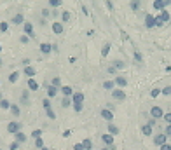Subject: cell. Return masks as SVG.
I'll return each mask as SVG.
<instances>
[{"label":"cell","instance_id":"obj_1","mask_svg":"<svg viewBox=\"0 0 171 150\" xmlns=\"http://www.w3.org/2000/svg\"><path fill=\"white\" fill-rule=\"evenodd\" d=\"M21 127H23V124H21V122H18V120H11V122L7 124V133L16 135V133L21 131Z\"/></svg>","mask_w":171,"mask_h":150},{"label":"cell","instance_id":"obj_2","mask_svg":"<svg viewBox=\"0 0 171 150\" xmlns=\"http://www.w3.org/2000/svg\"><path fill=\"white\" fill-rule=\"evenodd\" d=\"M150 117L156 119V120H159V119L164 117V110L161 108V106H152V108H150Z\"/></svg>","mask_w":171,"mask_h":150},{"label":"cell","instance_id":"obj_3","mask_svg":"<svg viewBox=\"0 0 171 150\" xmlns=\"http://www.w3.org/2000/svg\"><path fill=\"white\" fill-rule=\"evenodd\" d=\"M23 33H25L26 37H30V38L35 37V33H33V25L30 23V21H25V23H23Z\"/></svg>","mask_w":171,"mask_h":150},{"label":"cell","instance_id":"obj_4","mask_svg":"<svg viewBox=\"0 0 171 150\" xmlns=\"http://www.w3.org/2000/svg\"><path fill=\"white\" fill-rule=\"evenodd\" d=\"M166 140H168V136H166L164 133H159V135H156V136H154V145H157V147L161 148L164 143H168Z\"/></svg>","mask_w":171,"mask_h":150},{"label":"cell","instance_id":"obj_5","mask_svg":"<svg viewBox=\"0 0 171 150\" xmlns=\"http://www.w3.org/2000/svg\"><path fill=\"white\" fill-rule=\"evenodd\" d=\"M112 98H114L115 101H124V100H126V93H124L122 89H114V91H112Z\"/></svg>","mask_w":171,"mask_h":150},{"label":"cell","instance_id":"obj_6","mask_svg":"<svg viewBox=\"0 0 171 150\" xmlns=\"http://www.w3.org/2000/svg\"><path fill=\"white\" fill-rule=\"evenodd\" d=\"M114 82H115V85H117L119 89H122V87H126V85H127V79H126V77H122V75H117Z\"/></svg>","mask_w":171,"mask_h":150},{"label":"cell","instance_id":"obj_7","mask_svg":"<svg viewBox=\"0 0 171 150\" xmlns=\"http://www.w3.org/2000/svg\"><path fill=\"white\" fill-rule=\"evenodd\" d=\"M145 26H147V28H154V26H156V16L147 14V16H145Z\"/></svg>","mask_w":171,"mask_h":150},{"label":"cell","instance_id":"obj_8","mask_svg":"<svg viewBox=\"0 0 171 150\" xmlns=\"http://www.w3.org/2000/svg\"><path fill=\"white\" fill-rule=\"evenodd\" d=\"M101 117H103L106 122H112V120H114V112L108 110V108H103V110H101Z\"/></svg>","mask_w":171,"mask_h":150},{"label":"cell","instance_id":"obj_9","mask_svg":"<svg viewBox=\"0 0 171 150\" xmlns=\"http://www.w3.org/2000/svg\"><path fill=\"white\" fill-rule=\"evenodd\" d=\"M84 93H80V91H75L73 94H72V103H84Z\"/></svg>","mask_w":171,"mask_h":150},{"label":"cell","instance_id":"obj_10","mask_svg":"<svg viewBox=\"0 0 171 150\" xmlns=\"http://www.w3.org/2000/svg\"><path fill=\"white\" fill-rule=\"evenodd\" d=\"M59 91L63 93V96H67V98H72V94L75 93V91H73V87H70V85H61Z\"/></svg>","mask_w":171,"mask_h":150},{"label":"cell","instance_id":"obj_11","mask_svg":"<svg viewBox=\"0 0 171 150\" xmlns=\"http://www.w3.org/2000/svg\"><path fill=\"white\" fill-rule=\"evenodd\" d=\"M63 32H65V28H63V23H59V21H54V23H53V33L61 35Z\"/></svg>","mask_w":171,"mask_h":150},{"label":"cell","instance_id":"obj_12","mask_svg":"<svg viewBox=\"0 0 171 150\" xmlns=\"http://www.w3.org/2000/svg\"><path fill=\"white\" fill-rule=\"evenodd\" d=\"M40 52H42V54H51V52H53V44L42 42V44H40Z\"/></svg>","mask_w":171,"mask_h":150},{"label":"cell","instance_id":"obj_13","mask_svg":"<svg viewBox=\"0 0 171 150\" xmlns=\"http://www.w3.org/2000/svg\"><path fill=\"white\" fill-rule=\"evenodd\" d=\"M26 140H28V136H26L23 131H19V133L14 135V141H18L19 145H21V143H26Z\"/></svg>","mask_w":171,"mask_h":150},{"label":"cell","instance_id":"obj_14","mask_svg":"<svg viewBox=\"0 0 171 150\" xmlns=\"http://www.w3.org/2000/svg\"><path fill=\"white\" fill-rule=\"evenodd\" d=\"M101 141H103L105 145L112 147V145H114V136H112V135H108V133H105V135H101Z\"/></svg>","mask_w":171,"mask_h":150},{"label":"cell","instance_id":"obj_15","mask_svg":"<svg viewBox=\"0 0 171 150\" xmlns=\"http://www.w3.org/2000/svg\"><path fill=\"white\" fill-rule=\"evenodd\" d=\"M9 112L12 114V117H19V114H21L19 105H16V103H11V108H9Z\"/></svg>","mask_w":171,"mask_h":150},{"label":"cell","instance_id":"obj_16","mask_svg":"<svg viewBox=\"0 0 171 150\" xmlns=\"http://www.w3.org/2000/svg\"><path fill=\"white\" fill-rule=\"evenodd\" d=\"M11 23H12V25H23V23H25V16H23V14H16V16L11 19Z\"/></svg>","mask_w":171,"mask_h":150},{"label":"cell","instance_id":"obj_17","mask_svg":"<svg viewBox=\"0 0 171 150\" xmlns=\"http://www.w3.org/2000/svg\"><path fill=\"white\" fill-rule=\"evenodd\" d=\"M106 131H108V135H112V136H115V135H119V127H117L115 124H112V122H108V127H106Z\"/></svg>","mask_w":171,"mask_h":150},{"label":"cell","instance_id":"obj_18","mask_svg":"<svg viewBox=\"0 0 171 150\" xmlns=\"http://www.w3.org/2000/svg\"><path fill=\"white\" fill-rule=\"evenodd\" d=\"M38 89V82L35 79H28V91H37Z\"/></svg>","mask_w":171,"mask_h":150},{"label":"cell","instance_id":"obj_19","mask_svg":"<svg viewBox=\"0 0 171 150\" xmlns=\"http://www.w3.org/2000/svg\"><path fill=\"white\" fill-rule=\"evenodd\" d=\"M23 73H25L26 77H30V79H33V75H35L37 72H35V68H33V67H25V70H23Z\"/></svg>","mask_w":171,"mask_h":150},{"label":"cell","instance_id":"obj_20","mask_svg":"<svg viewBox=\"0 0 171 150\" xmlns=\"http://www.w3.org/2000/svg\"><path fill=\"white\" fill-rule=\"evenodd\" d=\"M152 7L154 9H157V11H164V0H154V4H152Z\"/></svg>","mask_w":171,"mask_h":150},{"label":"cell","instance_id":"obj_21","mask_svg":"<svg viewBox=\"0 0 171 150\" xmlns=\"http://www.w3.org/2000/svg\"><path fill=\"white\" fill-rule=\"evenodd\" d=\"M58 87H54V85H49V87H47V98H54L56 94H58Z\"/></svg>","mask_w":171,"mask_h":150},{"label":"cell","instance_id":"obj_22","mask_svg":"<svg viewBox=\"0 0 171 150\" xmlns=\"http://www.w3.org/2000/svg\"><path fill=\"white\" fill-rule=\"evenodd\" d=\"M141 133H143L145 136H150V135H152V126H150V124H145V126L141 127Z\"/></svg>","mask_w":171,"mask_h":150},{"label":"cell","instance_id":"obj_23","mask_svg":"<svg viewBox=\"0 0 171 150\" xmlns=\"http://www.w3.org/2000/svg\"><path fill=\"white\" fill-rule=\"evenodd\" d=\"M28 98H30V91H28V89H25L23 93H21V103L28 105Z\"/></svg>","mask_w":171,"mask_h":150},{"label":"cell","instance_id":"obj_24","mask_svg":"<svg viewBox=\"0 0 171 150\" xmlns=\"http://www.w3.org/2000/svg\"><path fill=\"white\" fill-rule=\"evenodd\" d=\"M0 108H2V110H9L11 108V101L9 100H0Z\"/></svg>","mask_w":171,"mask_h":150},{"label":"cell","instance_id":"obj_25","mask_svg":"<svg viewBox=\"0 0 171 150\" xmlns=\"http://www.w3.org/2000/svg\"><path fill=\"white\" fill-rule=\"evenodd\" d=\"M72 105H73L72 103V98H67L65 96V98L61 100V106H63V108H68V106H72Z\"/></svg>","mask_w":171,"mask_h":150},{"label":"cell","instance_id":"obj_26","mask_svg":"<svg viewBox=\"0 0 171 150\" xmlns=\"http://www.w3.org/2000/svg\"><path fill=\"white\" fill-rule=\"evenodd\" d=\"M114 87H115V82L114 80H105L103 82V89H112L114 91Z\"/></svg>","mask_w":171,"mask_h":150},{"label":"cell","instance_id":"obj_27","mask_svg":"<svg viewBox=\"0 0 171 150\" xmlns=\"http://www.w3.org/2000/svg\"><path fill=\"white\" fill-rule=\"evenodd\" d=\"M18 80H19V72H12V73L9 75V82H11V84H16Z\"/></svg>","mask_w":171,"mask_h":150},{"label":"cell","instance_id":"obj_28","mask_svg":"<svg viewBox=\"0 0 171 150\" xmlns=\"http://www.w3.org/2000/svg\"><path fill=\"white\" fill-rule=\"evenodd\" d=\"M129 5H131V11H135V12H136V11H140L141 2H140V0H131V4H129Z\"/></svg>","mask_w":171,"mask_h":150},{"label":"cell","instance_id":"obj_29","mask_svg":"<svg viewBox=\"0 0 171 150\" xmlns=\"http://www.w3.org/2000/svg\"><path fill=\"white\" fill-rule=\"evenodd\" d=\"M82 147H84V150H91V148H93V141H91L89 138H86V140L82 141Z\"/></svg>","mask_w":171,"mask_h":150},{"label":"cell","instance_id":"obj_30","mask_svg":"<svg viewBox=\"0 0 171 150\" xmlns=\"http://www.w3.org/2000/svg\"><path fill=\"white\" fill-rule=\"evenodd\" d=\"M70 17H72V14H70L68 11H63V12H61V21H63V23H67V21H70Z\"/></svg>","mask_w":171,"mask_h":150},{"label":"cell","instance_id":"obj_31","mask_svg":"<svg viewBox=\"0 0 171 150\" xmlns=\"http://www.w3.org/2000/svg\"><path fill=\"white\" fill-rule=\"evenodd\" d=\"M110 47H112L110 44H105V46H103V49H101V56H103V58H106V56H108V52H110Z\"/></svg>","mask_w":171,"mask_h":150},{"label":"cell","instance_id":"obj_32","mask_svg":"<svg viewBox=\"0 0 171 150\" xmlns=\"http://www.w3.org/2000/svg\"><path fill=\"white\" fill-rule=\"evenodd\" d=\"M9 30V23L7 21H0V33H5Z\"/></svg>","mask_w":171,"mask_h":150},{"label":"cell","instance_id":"obj_33","mask_svg":"<svg viewBox=\"0 0 171 150\" xmlns=\"http://www.w3.org/2000/svg\"><path fill=\"white\" fill-rule=\"evenodd\" d=\"M124 67H126V63H124V61H119V59H115V61H114V68H115V70H121V68H124Z\"/></svg>","mask_w":171,"mask_h":150},{"label":"cell","instance_id":"obj_34","mask_svg":"<svg viewBox=\"0 0 171 150\" xmlns=\"http://www.w3.org/2000/svg\"><path fill=\"white\" fill-rule=\"evenodd\" d=\"M51 85H54V87H58V89H59V87H61V79H59V77H54V79H53V82H51Z\"/></svg>","mask_w":171,"mask_h":150},{"label":"cell","instance_id":"obj_35","mask_svg":"<svg viewBox=\"0 0 171 150\" xmlns=\"http://www.w3.org/2000/svg\"><path fill=\"white\" fill-rule=\"evenodd\" d=\"M61 4H63V0H49V5H51V7H54V9H56V7H59Z\"/></svg>","mask_w":171,"mask_h":150},{"label":"cell","instance_id":"obj_36","mask_svg":"<svg viewBox=\"0 0 171 150\" xmlns=\"http://www.w3.org/2000/svg\"><path fill=\"white\" fill-rule=\"evenodd\" d=\"M72 106H73V110H75L77 114H79V112H82V108H84V105H82V103H73Z\"/></svg>","mask_w":171,"mask_h":150},{"label":"cell","instance_id":"obj_37","mask_svg":"<svg viewBox=\"0 0 171 150\" xmlns=\"http://www.w3.org/2000/svg\"><path fill=\"white\" fill-rule=\"evenodd\" d=\"M46 114H47V117H49V119H53V120L56 119V112H54L53 108H47V110H46Z\"/></svg>","mask_w":171,"mask_h":150},{"label":"cell","instance_id":"obj_38","mask_svg":"<svg viewBox=\"0 0 171 150\" xmlns=\"http://www.w3.org/2000/svg\"><path fill=\"white\" fill-rule=\"evenodd\" d=\"M35 147H37L38 150H40L42 147H46V145H44V140H42V138H37V140H35Z\"/></svg>","mask_w":171,"mask_h":150},{"label":"cell","instance_id":"obj_39","mask_svg":"<svg viewBox=\"0 0 171 150\" xmlns=\"http://www.w3.org/2000/svg\"><path fill=\"white\" fill-rule=\"evenodd\" d=\"M32 136L37 140V138H42V129H35V131H32Z\"/></svg>","mask_w":171,"mask_h":150},{"label":"cell","instance_id":"obj_40","mask_svg":"<svg viewBox=\"0 0 171 150\" xmlns=\"http://www.w3.org/2000/svg\"><path fill=\"white\" fill-rule=\"evenodd\" d=\"M42 105H44V108H46V110H47V108H51V100H49V98L42 100Z\"/></svg>","mask_w":171,"mask_h":150},{"label":"cell","instance_id":"obj_41","mask_svg":"<svg viewBox=\"0 0 171 150\" xmlns=\"http://www.w3.org/2000/svg\"><path fill=\"white\" fill-rule=\"evenodd\" d=\"M161 93H162V94H166V96H169V94H171V85H166L164 89H161Z\"/></svg>","mask_w":171,"mask_h":150},{"label":"cell","instance_id":"obj_42","mask_svg":"<svg viewBox=\"0 0 171 150\" xmlns=\"http://www.w3.org/2000/svg\"><path fill=\"white\" fill-rule=\"evenodd\" d=\"M28 40H30V37H26V35H21V37H19L21 44H28Z\"/></svg>","mask_w":171,"mask_h":150},{"label":"cell","instance_id":"obj_43","mask_svg":"<svg viewBox=\"0 0 171 150\" xmlns=\"http://www.w3.org/2000/svg\"><path fill=\"white\" fill-rule=\"evenodd\" d=\"M135 61H136V63H141V61H143V58H141V54H140L138 51L135 52Z\"/></svg>","mask_w":171,"mask_h":150},{"label":"cell","instance_id":"obj_44","mask_svg":"<svg viewBox=\"0 0 171 150\" xmlns=\"http://www.w3.org/2000/svg\"><path fill=\"white\" fill-rule=\"evenodd\" d=\"M159 94H161V89H152V91H150V96H152V98H157Z\"/></svg>","mask_w":171,"mask_h":150},{"label":"cell","instance_id":"obj_45","mask_svg":"<svg viewBox=\"0 0 171 150\" xmlns=\"http://www.w3.org/2000/svg\"><path fill=\"white\" fill-rule=\"evenodd\" d=\"M9 148H11V150H18V148H19V143H18V141H11Z\"/></svg>","mask_w":171,"mask_h":150},{"label":"cell","instance_id":"obj_46","mask_svg":"<svg viewBox=\"0 0 171 150\" xmlns=\"http://www.w3.org/2000/svg\"><path fill=\"white\" fill-rule=\"evenodd\" d=\"M168 124H171V112H168V114H164V117H162Z\"/></svg>","mask_w":171,"mask_h":150},{"label":"cell","instance_id":"obj_47","mask_svg":"<svg viewBox=\"0 0 171 150\" xmlns=\"http://www.w3.org/2000/svg\"><path fill=\"white\" fill-rule=\"evenodd\" d=\"M164 135H166V136H171V124H168V126H166V129H164Z\"/></svg>","mask_w":171,"mask_h":150},{"label":"cell","instance_id":"obj_48","mask_svg":"<svg viewBox=\"0 0 171 150\" xmlns=\"http://www.w3.org/2000/svg\"><path fill=\"white\" fill-rule=\"evenodd\" d=\"M73 150H84V147H82V141H80V143H75V145H73Z\"/></svg>","mask_w":171,"mask_h":150},{"label":"cell","instance_id":"obj_49","mask_svg":"<svg viewBox=\"0 0 171 150\" xmlns=\"http://www.w3.org/2000/svg\"><path fill=\"white\" fill-rule=\"evenodd\" d=\"M161 150H171V145H169V143H164V145L161 147Z\"/></svg>","mask_w":171,"mask_h":150},{"label":"cell","instance_id":"obj_50","mask_svg":"<svg viewBox=\"0 0 171 150\" xmlns=\"http://www.w3.org/2000/svg\"><path fill=\"white\" fill-rule=\"evenodd\" d=\"M42 16L47 17V16H49V9H44V11H42Z\"/></svg>","mask_w":171,"mask_h":150},{"label":"cell","instance_id":"obj_51","mask_svg":"<svg viewBox=\"0 0 171 150\" xmlns=\"http://www.w3.org/2000/svg\"><path fill=\"white\" fill-rule=\"evenodd\" d=\"M106 72H108V73H115V72H117V70H115V68H114V67H108V70H106Z\"/></svg>","mask_w":171,"mask_h":150},{"label":"cell","instance_id":"obj_52","mask_svg":"<svg viewBox=\"0 0 171 150\" xmlns=\"http://www.w3.org/2000/svg\"><path fill=\"white\" fill-rule=\"evenodd\" d=\"M106 7H108V9H110V11H112V9H114V5H112V2H110V0H106Z\"/></svg>","mask_w":171,"mask_h":150},{"label":"cell","instance_id":"obj_53","mask_svg":"<svg viewBox=\"0 0 171 150\" xmlns=\"http://www.w3.org/2000/svg\"><path fill=\"white\" fill-rule=\"evenodd\" d=\"M164 5H171V0H164Z\"/></svg>","mask_w":171,"mask_h":150},{"label":"cell","instance_id":"obj_54","mask_svg":"<svg viewBox=\"0 0 171 150\" xmlns=\"http://www.w3.org/2000/svg\"><path fill=\"white\" fill-rule=\"evenodd\" d=\"M40 150H49V148H47V147H42V148H40Z\"/></svg>","mask_w":171,"mask_h":150},{"label":"cell","instance_id":"obj_55","mask_svg":"<svg viewBox=\"0 0 171 150\" xmlns=\"http://www.w3.org/2000/svg\"><path fill=\"white\" fill-rule=\"evenodd\" d=\"M101 150H110V148H108V147H103V148H101Z\"/></svg>","mask_w":171,"mask_h":150},{"label":"cell","instance_id":"obj_56","mask_svg":"<svg viewBox=\"0 0 171 150\" xmlns=\"http://www.w3.org/2000/svg\"><path fill=\"white\" fill-rule=\"evenodd\" d=\"M0 100H4V96H2V93H0Z\"/></svg>","mask_w":171,"mask_h":150},{"label":"cell","instance_id":"obj_57","mask_svg":"<svg viewBox=\"0 0 171 150\" xmlns=\"http://www.w3.org/2000/svg\"><path fill=\"white\" fill-rule=\"evenodd\" d=\"M0 67H2V58H0Z\"/></svg>","mask_w":171,"mask_h":150},{"label":"cell","instance_id":"obj_58","mask_svg":"<svg viewBox=\"0 0 171 150\" xmlns=\"http://www.w3.org/2000/svg\"><path fill=\"white\" fill-rule=\"evenodd\" d=\"M0 52H2V44H0Z\"/></svg>","mask_w":171,"mask_h":150},{"label":"cell","instance_id":"obj_59","mask_svg":"<svg viewBox=\"0 0 171 150\" xmlns=\"http://www.w3.org/2000/svg\"><path fill=\"white\" fill-rule=\"evenodd\" d=\"M0 150H2V148H0Z\"/></svg>","mask_w":171,"mask_h":150},{"label":"cell","instance_id":"obj_60","mask_svg":"<svg viewBox=\"0 0 171 150\" xmlns=\"http://www.w3.org/2000/svg\"><path fill=\"white\" fill-rule=\"evenodd\" d=\"M53 150H54V148H53Z\"/></svg>","mask_w":171,"mask_h":150}]
</instances>
